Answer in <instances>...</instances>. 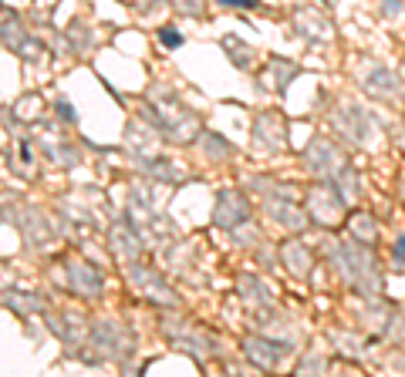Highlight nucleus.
Wrapping results in <instances>:
<instances>
[{
	"mask_svg": "<svg viewBox=\"0 0 405 377\" xmlns=\"http://www.w3.org/2000/svg\"><path fill=\"white\" fill-rule=\"evenodd\" d=\"M162 38H166V44H179V40H182V38H179V34H173V31H166Z\"/></svg>",
	"mask_w": 405,
	"mask_h": 377,
	"instance_id": "obj_1",
	"label": "nucleus"
},
{
	"mask_svg": "<svg viewBox=\"0 0 405 377\" xmlns=\"http://www.w3.org/2000/svg\"><path fill=\"white\" fill-rule=\"evenodd\" d=\"M223 3H247V7H250V3H257V0H223Z\"/></svg>",
	"mask_w": 405,
	"mask_h": 377,
	"instance_id": "obj_2",
	"label": "nucleus"
}]
</instances>
